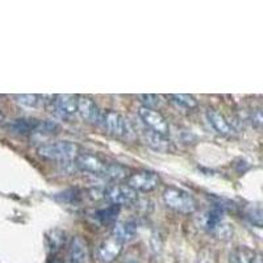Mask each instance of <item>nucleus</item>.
<instances>
[{
	"label": "nucleus",
	"mask_w": 263,
	"mask_h": 263,
	"mask_svg": "<svg viewBox=\"0 0 263 263\" xmlns=\"http://www.w3.org/2000/svg\"><path fill=\"white\" fill-rule=\"evenodd\" d=\"M65 263H74V262H71V260H67V262H65Z\"/></svg>",
	"instance_id": "nucleus-30"
},
{
	"label": "nucleus",
	"mask_w": 263,
	"mask_h": 263,
	"mask_svg": "<svg viewBox=\"0 0 263 263\" xmlns=\"http://www.w3.org/2000/svg\"><path fill=\"white\" fill-rule=\"evenodd\" d=\"M54 109L62 117H71L77 114V96L69 93H61L54 96L53 100Z\"/></svg>",
	"instance_id": "nucleus-11"
},
{
	"label": "nucleus",
	"mask_w": 263,
	"mask_h": 263,
	"mask_svg": "<svg viewBox=\"0 0 263 263\" xmlns=\"http://www.w3.org/2000/svg\"><path fill=\"white\" fill-rule=\"evenodd\" d=\"M138 116H140L142 124L146 126V129L154 132V133L159 136H163V137L168 135L170 125H168L167 120L164 119L163 115L157 111V109L141 107L138 109Z\"/></svg>",
	"instance_id": "nucleus-3"
},
{
	"label": "nucleus",
	"mask_w": 263,
	"mask_h": 263,
	"mask_svg": "<svg viewBox=\"0 0 263 263\" xmlns=\"http://www.w3.org/2000/svg\"><path fill=\"white\" fill-rule=\"evenodd\" d=\"M222 222H224V211L220 206H215V208L210 210L208 213H206L204 225H205V228L210 230L211 233H213Z\"/></svg>",
	"instance_id": "nucleus-16"
},
{
	"label": "nucleus",
	"mask_w": 263,
	"mask_h": 263,
	"mask_svg": "<svg viewBox=\"0 0 263 263\" xmlns=\"http://www.w3.org/2000/svg\"><path fill=\"white\" fill-rule=\"evenodd\" d=\"M69 260L74 263H90L91 248L83 237L77 236L71 239L69 245Z\"/></svg>",
	"instance_id": "nucleus-9"
},
{
	"label": "nucleus",
	"mask_w": 263,
	"mask_h": 263,
	"mask_svg": "<svg viewBox=\"0 0 263 263\" xmlns=\"http://www.w3.org/2000/svg\"><path fill=\"white\" fill-rule=\"evenodd\" d=\"M39 95L34 93H21V95H15V100L17 104L27 108H34L39 104Z\"/></svg>",
	"instance_id": "nucleus-23"
},
{
	"label": "nucleus",
	"mask_w": 263,
	"mask_h": 263,
	"mask_svg": "<svg viewBox=\"0 0 263 263\" xmlns=\"http://www.w3.org/2000/svg\"><path fill=\"white\" fill-rule=\"evenodd\" d=\"M77 112L84 121L92 124H99V121H100L102 111L96 105L95 100L90 96L81 95L77 98Z\"/></svg>",
	"instance_id": "nucleus-8"
},
{
	"label": "nucleus",
	"mask_w": 263,
	"mask_h": 263,
	"mask_svg": "<svg viewBox=\"0 0 263 263\" xmlns=\"http://www.w3.org/2000/svg\"><path fill=\"white\" fill-rule=\"evenodd\" d=\"M124 263H138L137 259H133V258H129V259H126Z\"/></svg>",
	"instance_id": "nucleus-27"
},
{
	"label": "nucleus",
	"mask_w": 263,
	"mask_h": 263,
	"mask_svg": "<svg viewBox=\"0 0 263 263\" xmlns=\"http://www.w3.org/2000/svg\"><path fill=\"white\" fill-rule=\"evenodd\" d=\"M141 102L144 103V107L146 108H152V109H156L159 104H161V96H157V95H140Z\"/></svg>",
	"instance_id": "nucleus-24"
},
{
	"label": "nucleus",
	"mask_w": 263,
	"mask_h": 263,
	"mask_svg": "<svg viewBox=\"0 0 263 263\" xmlns=\"http://www.w3.org/2000/svg\"><path fill=\"white\" fill-rule=\"evenodd\" d=\"M170 99L175 104L185 108V109H194L197 107V100L191 95H185V93H174L170 95Z\"/></svg>",
	"instance_id": "nucleus-20"
},
{
	"label": "nucleus",
	"mask_w": 263,
	"mask_h": 263,
	"mask_svg": "<svg viewBox=\"0 0 263 263\" xmlns=\"http://www.w3.org/2000/svg\"><path fill=\"white\" fill-rule=\"evenodd\" d=\"M103 128L115 137H121L126 132V121L123 116L115 111H104L100 115V121Z\"/></svg>",
	"instance_id": "nucleus-7"
},
{
	"label": "nucleus",
	"mask_w": 263,
	"mask_h": 263,
	"mask_svg": "<svg viewBox=\"0 0 263 263\" xmlns=\"http://www.w3.org/2000/svg\"><path fill=\"white\" fill-rule=\"evenodd\" d=\"M66 233L61 229H51L46 233V248L50 254H55L66 245Z\"/></svg>",
	"instance_id": "nucleus-15"
},
{
	"label": "nucleus",
	"mask_w": 263,
	"mask_h": 263,
	"mask_svg": "<svg viewBox=\"0 0 263 263\" xmlns=\"http://www.w3.org/2000/svg\"><path fill=\"white\" fill-rule=\"evenodd\" d=\"M255 253L245 246H239L234 249L229 255V263H251Z\"/></svg>",
	"instance_id": "nucleus-18"
},
{
	"label": "nucleus",
	"mask_w": 263,
	"mask_h": 263,
	"mask_svg": "<svg viewBox=\"0 0 263 263\" xmlns=\"http://www.w3.org/2000/svg\"><path fill=\"white\" fill-rule=\"evenodd\" d=\"M41 121L37 119H17L8 124V129L16 135H30L39 130Z\"/></svg>",
	"instance_id": "nucleus-13"
},
{
	"label": "nucleus",
	"mask_w": 263,
	"mask_h": 263,
	"mask_svg": "<svg viewBox=\"0 0 263 263\" xmlns=\"http://www.w3.org/2000/svg\"><path fill=\"white\" fill-rule=\"evenodd\" d=\"M51 263H63V262H62V260H60V259H55V260H53Z\"/></svg>",
	"instance_id": "nucleus-29"
},
{
	"label": "nucleus",
	"mask_w": 263,
	"mask_h": 263,
	"mask_svg": "<svg viewBox=\"0 0 263 263\" xmlns=\"http://www.w3.org/2000/svg\"><path fill=\"white\" fill-rule=\"evenodd\" d=\"M161 183V178L154 171H137L129 175L126 179V185H129L136 192H152L157 189Z\"/></svg>",
	"instance_id": "nucleus-4"
},
{
	"label": "nucleus",
	"mask_w": 263,
	"mask_h": 263,
	"mask_svg": "<svg viewBox=\"0 0 263 263\" xmlns=\"http://www.w3.org/2000/svg\"><path fill=\"white\" fill-rule=\"evenodd\" d=\"M245 215L251 224L258 228L262 227V208H260L259 204H254V205L249 206Z\"/></svg>",
	"instance_id": "nucleus-22"
},
{
	"label": "nucleus",
	"mask_w": 263,
	"mask_h": 263,
	"mask_svg": "<svg viewBox=\"0 0 263 263\" xmlns=\"http://www.w3.org/2000/svg\"><path fill=\"white\" fill-rule=\"evenodd\" d=\"M164 204L173 210L174 212L182 215H191L196 211V200L191 194L185 190L178 187H168L163 191Z\"/></svg>",
	"instance_id": "nucleus-2"
},
{
	"label": "nucleus",
	"mask_w": 263,
	"mask_h": 263,
	"mask_svg": "<svg viewBox=\"0 0 263 263\" xmlns=\"http://www.w3.org/2000/svg\"><path fill=\"white\" fill-rule=\"evenodd\" d=\"M103 177L108 178L111 180H121L126 177V171L123 166L120 164H109L107 163V167H105L104 174Z\"/></svg>",
	"instance_id": "nucleus-21"
},
{
	"label": "nucleus",
	"mask_w": 263,
	"mask_h": 263,
	"mask_svg": "<svg viewBox=\"0 0 263 263\" xmlns=\"http://www.w3.org/2000/svg\"><path fill=\"white\" fill-rule=\"evenodd\" d=\"M119 213H120V206L112 204V205L105 206V208H103V210H99L98 212L95 213V218L102 225H108L116 221Z\"/></svg>",
	"instance_id": "nucleus-17"
},
{
	"label": "nucleus",
	"mask_w": 263,
	"mask_h": 263,
	"mask_svg": "<svg viewBox=\"0 0 263 263\" xmlns=\"http://www.w3.org/2000/svg\"><path fill=\"white\" fill-rule=\"evenodd\" d=\"M145 140H146V144L150 147L156 150H161V152L166 149V146H167V142H166L163 136L157 135V133L149 130V129H146V132H145Z\"/></svg>",
	"instance_id": "nucleus-19"
},
{
	"label": "nucleus",
	"mask_w": 263,
	"mask_h": 263,
	"mask_svg": "<svg viewBox=\"0 0 263 263\" xmlns=\"http://www.w3.org/2000/svg\"><path fill=\"white\" fill-rule=\"evenodd\" d=\"M104 196L115 205H130L137 201V192L126 184H114L105 190Z\"/></svg>",
	"instance_id": "nucleus-5"
},
{
	"label": "nucleus",
	"mask_w": 263,
	"mask_h": 263,
	"mask_svg": "<svg viewBox=\"0 0 263 263\" xmlns=\"http://www.w3.org/2000/svg\"><path fill=\"white\" fill-rule=\"evenodd\" d=\"M206 119L210 121V124L212 125V128L217 132L218 135L221 136H232L233 135V128L229 124L227 119H225L224 115L221 112H218L217 109H213L210 108L206 111Z\"/></svg>",
	"instance_id": "nucleus-12"
},
{
	"label": "nucleus",
	"mask_w": 263,
	"mask_h": 263,
	"mask_svg": "<svg viewBox=\"0 0 263 263\" xmlns=\"http://www.w3.org/2000/svg\"><path fill=\"white\" fill-rule=\"evenodd\" d=\"M3 120H4V115H3V112L0 111V123H2Z\"/></svg>",
	"instance_id": "nucleus-28"
},
{
	"label": "nucleus",
	"mask_w": 263,
	"mask_h": 263,
	"mask_svg": "<svg viewBox=\"0 0 263 263\" xmlns=\"http://www.w3.org/2000/svg\"><path fill=\"white\" fill-rule=\"evenodd\" d=\"M136 230H137V227H136V224L133 221L116 222L114 229H112L111 236L119 239L121 243H125L129 242L136 236Z\"/></svg>",
	"instance_id": "nucleus-14"
},
{
	"label": "nucleus",
	"mask_w": 263,
	"mask_h": 263,
	"mask_svg": "<svg viewBox=\"0 0 263 263\" xmlns=\"http://www.w3.org/2000/svg\"><path fill=\"white\" fill-rule=\"evenodd\" d=\"M251 124H253V126L257 129H260V126H262V123H263V117H262V111H260V108H257V109H254V111L251 112Z\"/></svg>",
	"instance_id": "nucleus-25"
},
{
	"label": "nucleus",
	"mask_w": 263,
	"mask_h": 263,
	"mask_svg": "<svg viewBox=\"0 0 263 263\" xmlns=\"http://www.w3.org/2000/svg\"><path fill=\"white\" fill-rule=\"evenodd\" d=\"M124 243H121L119 239L115 238L114 236L108 237L104 239L98 249V257L103 263H111L116 259L123 250Z\"/></svg>",
	"instance_id": "nucleus-10"
},
{
	"label": "nucleus",
	"mask_w": 263,
	"mask_h": 263,
	"mask_svg": "<svg viewBox=\"0 0 263 263\" xmlns=\"http://www.w3.org/2000/svg\"><path fill=\"white\" fill-rule=\"evenodd\" d=\"M74 164L81 171L96 174V175H103L107 167V163L92 153H79V156L75 158Z\"/></svg>",
	"instance_id": "nucleus-6"
},
{
	"label": "nucleus",
	"mask_w": 263,
	"mask_h": 263,
	"mask_svg": "<svg viewBox=\"0 0 263 263\" xmlns=\"http://www.w3.org/2000/svg\"><path fill=\"white\" fill-rule=\"evenodd\" d=\"M251 263H262V255L255 254L254 258H253V262Z\"/></svg>",
	"instance_id": "nucleus-26"
},
{
	"label": "nucleus",
	"mask_w": 263,
	"mask_h": 263,
	"mask_svg": "<svg viewBox=\"0 0 263 263\" xmlns=\"http://www.w3.org/2000/svg\"><path fill=\"white\" fill-rule=\"evenodd\" d=\"M37 153L44 159L63 164L74 162L81 153V147L78 144L70 142V141H57V142L41 145L37 149Z\"/></svg>",
	"instance_id": "nucleus-1"
}]
</instances>
